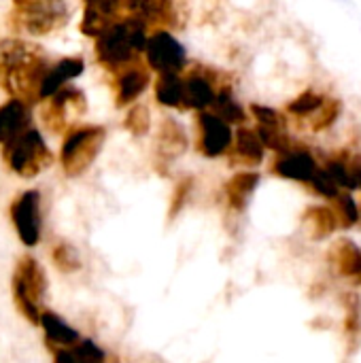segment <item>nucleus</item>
<instances>
[{"label":"nucleus","mask_w":361,"mask_h":363,"mask_svg":"<svg viewBox=\"0 0 361 363\" xmlns=\"http://www.w3.org/2000/svg\"><path fill=\"white\" fill-rule=\"evenodd\" d=\"M49 68L38 45L23 38L0 40V85L15 100L36 98Z\"/></svg>","instance_id":"f257e3e1"},{"label":"nucleus","mask_w":361,"mask_h":363,"mask_svg":"<svg viewBox=\"0 0 361 363\" xmlns=\"http://www.w3.org/2000/svg\"><path fill=\"white\" fill-rule=\"evenodd\" d=\"M147 21L138 17H126L113 23L96 38V57L111 70H123L136 64L138 53L147 49Z\"/></svg>","instance_id":"f03ea898"},{"label":"nucleus","mask_w":361,"mask_h":363,"mask_svg":"<svg viewBox=\"0 0 361 363\" xmlns=\"http://www.w3.org/2000/svg\"><path fill=\"white\" fill-rule=\"evenodd\" d=\"M13 4H15L11 13L13 26L32 36L51 34L64 28L68 21L66 0H19Z\"/></svg>","instance_id":"7ed1b4c3"},{"label":"nucleus","mask_w":361,"mask_h":363,"mask_svg":"<svg viewBox=\"0 0 361 363\" xmlns=\"http://www.w3.org/2000/svg\"><path fill=\"white\" fill-rule=\"evenodd\" d=\"M106 138L104 128L100 125H85L70 132L62 145V164L68 174H81L100 153L102 143Z\"/></svg>","instance_id":"20e7f679"},{"label":"nucleus","mask_w":361,"mask_h":363,"mask_svg":"<svg viewBox=\"0 0 361 363\" xmlns=\"http://www.w3.org/2000/svg\"><path fill=\"white\" fill-rule=\"evenodd\" d=\"M4 157L9 166L21 177H34L51 160L47 145L36 130H26L19 138L4 145Z\"/></svg>","instance_id":"39448f33"},{"label":"nucleus","mask_w":361,"mask_h":363,"mask_svg":"<svg viewBox=\"0 0 361 363\" xmlns=\"http://www.w3.org/2000/svg\"><path fill=\"white\" fill-rule=\"evenodd\" d=\"M145 57L147 66L160 74H179L187 66V51L183 43L168 30H155L153 34H149Z\"/></svg>","instance_id":"423d86ee"},{"label":"nucleus","mask_w":361,"mask_h":363,"mask_svg":"<svg viewBox=\"0 0 361 363\" xmlns=\"http://www.w3.org/2000/svg\"><path fill=\"white\" fill-rule=\"evenodd\" d=\"M234 145L232 125L215 111L198 113V151L206 157H221Z\"/></svg>","instance_id":"0eeeda50"},{"label":"nucleus","mask_w":361,"mask_h":363,"mask_svg":"<svg viewBox=\"0 0 361 363\" xmlns=\"http://www.w3.org/2000/svg\"><path fill=\"white\" fill-rule=\"evenodd\" d=\"M85 108H87V102H85L83 91L77 89V87H68L66 85L64 89H60L49 100L47 108H43V119L47 121V125L51 130L57 132V130H62L68 123V119L83 115Z\"/></svg>","instance_id":"6e6552de"},{"label":"nucleus","mask_w":361,"mask_h":363,"mask_svg":"<svg viewBox=\"0 0 361 363\" xmlns=\"http://www.w3.org/2000/svg\"><path fill=\"white\" fill-rule=\"evenodd\" d=\"M272 172L287 181L311 183L315 179V174L319 172V166L311 151L291 147L277 155V160L272 162Z\"/></svg>","instance_id":"1a4fd4ad"},{"label":"nucleus","mask_w":361,"mask_h":363,"mask_svg":"<svg viewBox=\"0 0 361 363\" xmlns=\"http://www.w3.org/2000/svg\"><path fill=\"white\" fill-rule=\"evenodd\" d=\"M83 21L81 32L85 36L98 38L104 30L119 21L121 9L128 6V0H83Z\"/></svg>","instance_id":"9d476101"},{"label":"nucleus","mask_w":361,"mask_h":363,"mask_svg":"<svg viewBox=\"0 0 361 363\" xmlns=\"http://www.w3.org/2000/svg\"><path fill=\"white\" fill-rule=\"evenodd\" d=\"M264 155H266V147H264L257 130L240 125L234 132V145L230 149L232 164H240V166L253 168V166L264 162Z\"/></svg>","instance_id":"9b49d317"},{"label":"nucleus","mask_w":361,"mask_h":363,"mask_svg":"<svg viewBox=\"0 0 361 363\" xmlns=\"http://www.w3.org/2000/svg\"><path fill=\"white\" fill-rule=\"evenodd\" d=\"M13 219L23 245L34 247L38 240V194L26 191L13 206Z\"/></svg>","instance_id":"f8f14e48"},{"label":"nucleus","mask_w":361,"mask_h":363,"mask_svg":"<svg viewBox=\"0 0 361 363\" xmlns=\"http://www.w3.org/2000/svg\"><path fill=\"white\" fill-rule=\"evenodd\" d=\"M85 70L83 57H64L55 66L49 68V72L43 79L38 98H53L60 89H64L72 79L81 77Z\"/></svg>","instance_id":"ddd939ff"},{"label":"nucleus","mask_w":361,"mask_h":363,"mask_svg":"<svg viewBox=\"0 0 361 363\" xmlns=\"http://www.w3.org/2000/svg\"><path fill=\"white\" fill-rule=\"evenodd\" d=\"M30 125V111L23 100H9L0 106V143L9 145Z\"/></svg>","instance_id":"4468645a"},{"label":"nucleus","mask_w":361,"mask_h":363,"mask_svg":"<svg viewBox=\"0 0 361 363\" xmlns=\"http://www.w3.org/2000/svg\"><path fill=\"white\" fill-rule=\"evenodd\" d=\"M149 83H151L149 70L145 66H140L138 62L123 68L117 77V106L132 104L136 98H140L145 94Z\"/></svg>","instance_id":"2eb2a0df"},{"label":"nucleus","mask_w":361,"mask_h":363,"mask_svg":"<svg viewBox=\"0 0 361 363\" xmlns=\"http://www.w3.org/2000/svg\"><path fill=\"white\" fill-rule=\"evenodd\" d=\"M215 100H217V91L206 74L194 72L185 79V108L198 113L211 111L215 106Z\"/></svg>","instance_id":"dca6fc26"},{"label":"nucleus","mask_w":361,"mask_h":363,"mask_svg":"<svg viewBox=\"0 0 361 363\" xmlns=\"http://www.w3.org/2000/svg\"><path fill=\"white\" fill-rule=\"evenodd\" d=\"M257 185H260V174L257 172L245 170V172L234 174L226 183V198H228L230 206L236 208V211H243L249 204V200L253 198Z\"/></svg>","instance_id":"f3484780"},{"label":"nucleus","mask_w":361,"mask_h":363,"mask_svg":"<svg viewBox=\"0 0 361 363\" xmlns=\"http://www.w3.org/2000/svg\"><path fill=\"white\" fill-rule=\"evenodd\" d=\"M155 100L168 108L185 106V79L174 72L160 74L155 81Z\"/></svg>","instance_id":"a211bd4d"},{"label":"nucleus","mask_w":361,"mask_h":363,"mask_svg":"<svg viewBox=\"0 0 361 363\" xmlns=\"http://www.w3.org/2000/svg\"><path fill=\"white\" fill-rule=\"evenodd\" d=\"M330 259L343 277L361 279V251L353 242H336L330 251Z\"/></svg>","instance_id":"6ab92c4d"},{"label":"nucleus","mask_w":361,"mask_h":363,"mask_svg":"<svg viewBox=\"0 0 361 363\" xmlns=\"http://www.w3.org/2000/svg\"><path fill=\"white\" fill-rule=\"evenodd\" d=\"M215 111L221 119H226L230 125H240L245 119H247V113L245 108L240 106V102L236 100L232 87L223 85L219 91H217V100H215V106L211 108Z\"/></svg>","instance_id":"aec40b11"},{"label":"nucleus","mask_w":361,"mask_h":363,"mask_svg":"<svg viewBox=\"0 0 361 363\" xmlns=\"http://www.w3.org/2000/svg\"><path fill=\"white\" fill-rule=\"evenodd\" d=\"M128 11L143 21H164L172 11V0H128Z\"/></svg>","instance_id":"412c9836"},{"label":"nucleus","mask_w":361,"mask_h":363,"mask_svg":"<svg viewBox=\"0 0 361 363\" xmlns=\"http://www.w3.org/2000/svg\"><path fill=\"white\" fill-rule=\"evenodd\" d=\"M185 147H187V134H185L183 125L172 119H166L160 130V149L174 157V155L183 153Z\"/></svg>","instance_id":"4be33fe9"},{"label":"nucleus","mask_w":361,"mask_h":363,"mask_svg":"<svg viewBox=\"0 0 361 363\" xmlns=\"http://www.w3.org/2000/svg\"><path fill=\"white\" fill-rule=\"evenodd\" d=\"M306 221H309V232L313 238H326L334 232V228L338 225V217L332 208H323V206H317V208H311L306 213Z\"/></svg>","instance_id":"5701e85b"},{"label":"nucleus","mask_w":361,"mask_h":363,"mask_svg":"<svg viewBox=\"0 0 361 363\" xmlns=\"http://www.w3.org/2000/svg\"><path fill=\"white\" fill-rule=\"evenodd\" d=\"M326 100H328L326 96H321V94L309 89V91L300 94L298 98H294V100L287 104V111H289L291 115H296V117H306V119H311V117L323 106Z\"/></svg>","instance_id":"b1692460"},{"label":"nucleus","mask_w":361,"mask_h":363,"mask_svg":"<svg viewBox=\"0 0 361 363\" xmlns=\"http://www.w3.org/2000/svg\"><path fill=\"white\" fill-rule=\"evenodd\" d=\"M40 323H43L47 336H49L51 340L60 342V345H72V342H77V338H79L77 332H74L72 328H68L62 319H57V317L51 315V313H45V315L40 317Z\"/></svg>","instance_id":"393cba45"},{"label":"nucleus","mask_w":361,"mask_h":363,"mask_svg":"<svg viewBox=\"0 0 361 363\" xmlns=\"http://www.w3.org/2000/svg\"><path fill=\"white\" fill-rule=\"evenodd\" d=\"M336 217H338V223L351 228L355 225L361 219V208L357 204V200L351 196V191H340V196L336 198Z\"/></svg>","instance_id":"a878e982"},{"label":"nucleus","mask_w":361,"mask_h":363,"mask_svg":"<svg viewBox=\"0 0 361 363\" xmlns=\"http://www.w3.org/2000/svg\"><path fill=\"white\" fill-rule=\"evenodd\" d=\"M340 108L343 106H340V102L336 98H328L323 102V106L311 117V128L315 132H323V130L332 128L338 121V117H340Z\"/></svg>","instance_id":"bb28decb"},{"label":"nucleus","mask_w":361,"mask_h":363,"mask_svg":"<svg viewBox=\"0 0 361 363\" xmlns=\"http://www.w3.org/2000/svg\"><path fill=\"white\" fill-rule=\"evenodd\" d=\"M123 125H126V130H130L132 134L143 136V134H145V132H149V128H151V115H149V108H147V106H143V104L132 106V108H130V113H128V117H126V121H123Z\"/></svg>","instance_id":"cd10ccee"},{"label":"nucleus","mask_w":361,"mask_h":363,"mask_svg":"<svg viewBox=\"0 0 361 363\" xmlns=\"http://www.w3.org/2000/svg\"><path fill=\"white\" fill-rule=\"evenodd\" d=\"M311 187H313L319 196L330 198V200H336V198L340 196V187L336 185V181H334L323 168H319V172H317L315 179L311 181Z\"/></svg>","instance_id":"c85d7f7f"},{"label":"nucleus","mask_w":361,"mask_h":363,"mask_svg":"<svg viewBox=\"0 0 361 363\" xmlns=\"http://www.w3.org/2000/svg\"><path fill=\"white\" fill-rule=\"evenodd\" d=\"M251 113L257 121V125H287V119L281 111L272 108V106H264V104H253Z\"/></svg>","instance_id":"c756f323"},{"label":"nucleus","mask_w":361,"mask_h":363,"mask_svg":"<svg viewBox=\"0 0 361 363\" xmlns=\"http://www.w3.org/2000/svg\"><path fill=\"white\" fill-rule=\"evenodd\" d=\"M74 355H77L79 363H104V351L100 347H96L91 340L81 342Z\"/></svg>","instance_id":"7c9ffc66"},{"label":"nucleus","mask_w":361,"mask_h":363,"mask_svg":"<svg viewBox=\"0 0 361 363\" xmlns=\"http://www.w3.org/2000/svg\"><path fill=\"white\" fill-rule=\"evenodd\" d=\"M55 363H79V359H77V355H72L68 351H62V353L55 355Z\"/></svg>","instance_id":"2f4dec72"},{"label":"nucleus","mask_w":361,"mask_h":363,"mask_svg":"<svg viewBox=\"0 0 361 363\" xmlns=\"http://www.w3.org/2000/svg\"><path fill=\"white\" fill-rule=\"evenodd\" d=\"M353 174H355V185L357 189H361V162H353Z\"/></svg>","instance_id":"473e14b6"},{"label":"nucleus","mask_w":361,"mask_h":363,"mask_svg":"<svg viewBox=\"0 0 361 363\" xmlns=\"http://www.w3.org/2000/svg\"><path fill=\"white\" fill-rule=\"evenodd\" d=\"M13 2H19V0H13Z\"/></svg>","instance_id":"72a5a7b5"}]
</instances>
